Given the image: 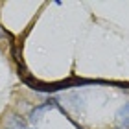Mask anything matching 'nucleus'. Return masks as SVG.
I'll list each match as a JSON object with an SVG mask.
<instances>
[{"label":"nucleus","mask_w":129,"mask_h":129,"mask_svg":"<svg viewBox=\"0 0 129 129\" xmlns=\"http://www.w3.org/2000/svg\"><path fill=\"white\" fill-rule=\"evenodd\" d=\"M118 122H120V125H124V127H129V103H125L124 107H122L118 111Z\"/></svg>","instance_id":"obj_1"},{"label":"nucleus","mask_w":129,"mask_h":129,"mask_svg":"<svg viewBox=\"0 0 129 129\" xmlns=\"http://www.w3.org/2000/svg\"><path fill=\"white\" fill-rule=\"evenodd\" d=\"M22 127H24V125H22V122H20V120H17V118H13L8 129H22Z\"/></svg>","instance_id":"obj_2"}]
</instances>
